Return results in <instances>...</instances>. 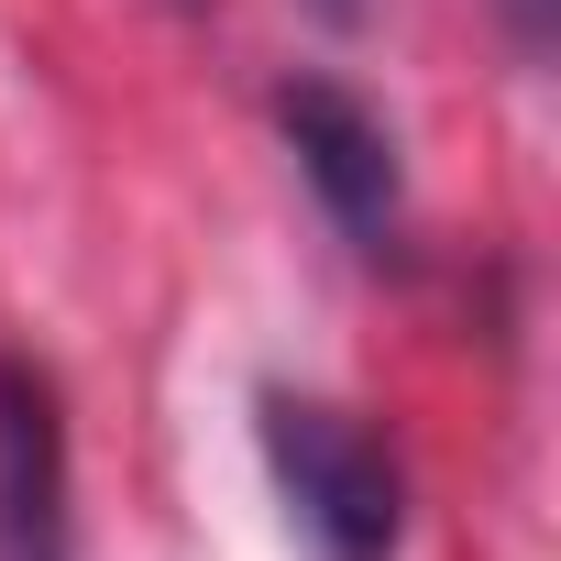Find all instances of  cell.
Masks as SVG:
<instances>
[{"label":"cell","mask_w":561,"mask_h":561,"mask_svg":"<svg viewBox=\"0 0 561 561\" xmlns=\"http://www.w3.org/2000/svg\"><path fill=\"white\" fill-rule=\"evenodd\" d=\"M253 430H264V473H275V495H287V528L309 539V561H397V539H408V473H397V451L353 408L264 386Z\"/></svg>","instance_id":"1"},{"label":"cell","mask_w":561,"mask_h":561,"mask_svg":"<svg viewBox=\"0 0 561 561\" xmlns=\"http://www.w3.org/2000/svg\"><path fill=\"white\" fill-rule=\"evenodd\" d=\"M495 12H506V34H517V56H528V67L561 45V0H495Z\"/></svg>","instance_id":"4"},{"label":"cell","mask_w":561,"mask_h":561,"mask_svg":"<svg viewBox=\"0 0 561 561\" xmlns=\"http://www.w3.org/2000/svg\"><path fill=\"white\" fill-rule=\"evenodd\" d=\"M275 133H287L298 176L320 187V209H331L364 253L397 242V133H386L353 89H331V78H287V89H275Z\"/></svg>","instance_id":"2"},{"label":"cell","mask_w":561,"mask_h":561,"mask_svg":"<svg viewBox=\"0 0 561 561\" xmlns=\"http://www.w3.org/2000/svg\"><path fill=\"white\" fill-rule=\"evenodd\" d=\"M0 561H67V408L23 353H0Z\"/></svg>","instance_id":"3"},{"label":"cell","mask_w":561,"mask_h":561,"mask_svg":"<svg viewBox=\"0 0 561 561\" xmlns=\"http://www.w3.org/2000/svg\"><path fill=\"white\" fill-rule=\"evenodd\" d=\"M320 12H331V23H353V12H364V0H320Z\"/></svg>","instance_id":"5"}]
</instances>
